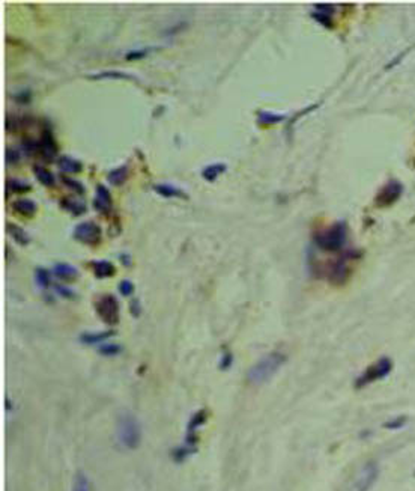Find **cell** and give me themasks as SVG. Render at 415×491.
Returning <instances> with one entry per match:
<instances>
[{
    "mask_svg": "<svg viewBox=\"0 0 415 491\" xmlns=\"http://www.w3.org/2000/svg\"><path fill=\"white\" fill-rule=\"evenodd\" d=\"M121 351H122V347L116 344H105L98 348V353L102 356H118Z\"/></svg>",
    "mask_w": 415,
    "mask_h": 491,
    "instance_id": "cell-31",
    "label": "cell"
},
{
    "mask_svg": "<svg viewBox=\"0 0 415 491\" xmlns=\"http://www.w3.org/2000/svg\"><path fill=\"white\" fill-rule=\"evenodd\" d=\"M348 238V226L345 222H337L328 229L319 230L315 235L316 246L325 252H339Z\"/></svg>",
    "mask_w": 415,
    "mask_h": 491,
    "instance_id": "cell-2",
    "label": "cell"
},
{
    "mask_svg": "<svg viewBox=\"0 0 415 491\" xmlns=\"http://www.w3.org/2000/svg\"><path fill=\"white\" fill-rule=\"evenodd\" d=\"M91 80H101V79H113V80H134L139 82V79L132 74H127L124 71H101L98 74L89 75Z\"/></svg>",
    "mask_w": 415,
    "mask_h": 491,
    "instance_id": "cell-20",
    "label": "cell"
},
{
    "mask_svg": "<svg viewBox=\"0 0 415 491\" xmlns=\"http://www.w3.org/2000/svg\"><path fill=\"white\" fill-rule=\"evenodd\" d=\"M313 18H315L318 23H320L322 26H325V28H333V26H334V21H333V17H331V15H326V14H322V12L315 11V12H313Z\"/></svg>",
    "mask_w": 415,
    "mask_h": 491,
    "instance_id": "cell-33",
    "label": "cell"
},
{
    "mask_svg": "<svg viewBox=\"0 0 415 491\" xmlns=\"http://www.w3.org/2000/svg\"><path fill=\"white\" fill-rule=\"evenodd\" d=\"M61 203H62V206H64L65 210H66L69 214H72L74 217L83 216V214L86 213V210H88L86 203H85L81 199H77V197H64V199L61 200Z\"/></svg>",
    "mask_w": 415,
    "mask_h": 491,
    "instance_id": "cell-17",
    "label": "cell"
},
{
    "mask_svg": "<svg viewBox=\"0 0 415 491\" xmlns=\"http://www.w3.org/2000/svg\"><path fill=\"white\" fill-rule=\"evenodd\" d=\"M35 280L36 283L39 285V288L42 290H47L51 283V276H50V271L45 270V268H36L35 270Z\"/></svg>",
    "mask_w": 415,
    "mask_h": 491,
    "instance_id": "cell-27",
    "label": "cell"
},
{
    "mask_svg": "<svg viewBox=\"0 0 415 491\" xmlns=\"http://www.w3.org/2000/svg\"><path fill=\"white\" fill-rule=\"evenodd\" d=\"M72 237L78 241L83 243L86 246H98L102 240V229L99 228V225H96L95 222H81L80 225L75 226Z\"/></svg>",
    "mask_w": 415,
    "mask_h": 491,
    "instance_id": "cell-6",
    "label": "cell"
},
{
    "mask_svg": "<svg viewBox=\"0 0 415 491\" xmlns=\"http://www.w3.org/2000/svg\"><path fill=\"white\" fill-rule=\"evenodd\" d=\"M115 334L113 330H107V331H96V333H83L80 336V341L83 344H88V345H92V344H98V342H102L108 338H112Z\"/></svg>",
    "mask_w": 415,
    "mask_h": 491,
    "instance_id": "cell-26",
    "label": "cell"
},
{
    "mask_svg": "<svg viewBox=\"0 0 415 491\" xmlns=\"http://www.w3.org/2000/svg\"><path fill=\"white\" fill-rule=\"evenodd\" d=\"M405 422H406V419L405 418H399V419H396V421H393V422H388V424H385V428H391V429H396V428H402V426L405 425Z\"/></svg>",
    "mask_w": 415,
    "mask_h": 491,
    "instance_id": "cell-38",
    "label": "cell"
},
{
    "mask_svg": "<svg viewBox=\"0 0 415 491\" xmlns=\"http://www.w3.org/2000/svg\"><path fill=\"white\" fill-rule=\"evenodd\" d=\"M402 193H403V186L397 179H391L379 190L375 202H376L378 206H390V205H393L394 202L399 200V197L402 196Z\"/></svg>",
    "mask_w": 415,
    "mask_h": 491,
    "instance_id": "cell-9",
    "label": "cell"
},
{
    "mask_svg": "<svg viewBox=\"0 0 415 491\" xmlns=\"http://www.w3.org/2000/svg\"><path fill=\"white\" fill-rule=\"evenodd\" d=\"M128 173H129L128 166L124 164V166H119V167H115L113 170H110L107 175V179L113 186H122L128 179Z\"/></svg>",
    "mask_w": 415,
    "mask_h": 491,
    "instance_id": "cell-22",
    "label": "cell"
},
{
    "mask_svg": "<svg viewBox=\"0 0 415 491\" xmlns=\"http://www.w3.org/2000/svg\"><path fill=\"white\" fill-rule=\"evenodd\" d=\"M119 293L124 295V297H129V295L134 293V283L131 280H122L119 283Z\"/></svg>",
    "mask_w": 415,
    "mask_h": 491,
    "instance_id": "cell-34",
    "label": "cell"
},
{
    "mask_svg": "<svg viewBox=\"0 0 415 491\" xmlns=\"http://www.w3.org/2000/svg\"><path fill=\"white\" fill-rule=\"evenodd\" d=\"M226 169H227V166L224 163H214V164H208V166H205L203 167V170H202V176L208 181V183H212V181H215L223 172H226Z\"/></svg>",
    "mask_w": 415,
    "mask_h": 491,
    "instance_id": "cell-23",
    "label": "cell"
},
{
    "mask_svg": "<svg viewBox=\"0 0 415 491\" xmlns=\"http://www.w3.org/2000/svg\"><path fill=\"white\" fill-rule=\"evenodd\" d=\"M285 119V115L282 113H274V112H268V110H260L257 112V122L260 125H274L279 124Z\"/></svg>",
    "mask_w": 415,
    "mask_h": 491,
    "instance_id": "cell-24",
    "label": "cell"
},
{
    "mask_svg": "<svg viewBox=\"0 0 415 491\" xmlns=\"http://www.w3.org/2000/svg\"><path fill=\"white\" fill-rule=\"evenodd\" d=\"M12 210H14L17 214L23 216V217H33V216L36 214V211H38V205H36V202L32 200V199L24 197V199L15 200V202L12 203Z\"/></svg>",
    "mask_w": 415,
    "mask_h": 491,
    "instance_id": "cell-15",
    "label": "cell"
},
{
    "mask_svg": "<svg viewBox=\"0 0 415 491\" xmlns=\"http://www.w3.org/2000/svg\"><path fill=\"white\" fill-rule=\"evenodd\" d=\"M315 8H316V11H318V12L326 14V15H331V17H333V14H334V6H333V5H329V3H318V5H315Z\"/></svg>",
    "mask_w": 415,
    "mask_h": 491,
    "instance_id": "cell-35",
    "label": "cell"
},
{
    "mask_svg": "<svg viewBox=\"0 0 415 491\" xmlns=\"http://www.w3.org/2000/svg\"><path fill=\"white\" fill-rule=\"evenodd\" d=\"M232 361H233V356H232V353H229V351L223 353L222 360H220V369H229V368H230V365H232Z\"/></svg>",
    "mask_w": 415,
    "mask_h": 491,
    "instance_id": "cell-37",
    "label": "cell"
},
{
    "mask_svg": "<svg viewBox=\"0 0 415 491\" xmlns=\"http://www.w3.org/2000/svg\"><path fill=\"white\" fill-rule=\"evenodd\" d=\"M36 154L47 162H54L58 157V143L51 130H44L39 140H36Z\"/></svg>",
    "mask_w": 415,
    "mask_h": 491,
    "instance_id": "cell-8",
    "label": "cell"
},
{
    "mask_svg": "<svg viewBox=\"0 0 415 491\" xmlns=\"http://www.w3.org/2000/svg\"><path fill=\"white\" fill-rule=\"evenodd\" d=\"M32 189V186L26 179L20 178H8L6 181V190L9 193H26Z\"/></svg>",
    "mask_w": 415,
    "mask_h": 491,
    "instance_id": "cell-25",
    "label": "cell"
},
{
    "mask_svg": "<svg viewBox=\"0 0 415 491\" xmlns=\"http://www.w3.org/2000/svg\"><path fill=\"white\" fill-rule=\"evenodd\" d=\"M58 166L64 173H80L83 170V164L74 157L69 156H61L58 159Z\"/></svg>",
    "mask_w": 415,
    "mask_h": 491,
    "instance_id": "cell-18",
    "label": "cell"
},
{
    "mask_svg": "<svg viewBox=\"0 0 415 491\" xmlns=\"http://www.w3.org/2000/svg\"><path fill=\"white\" fill-rule=\"evenodd\" d=\"M151 51H152V48H149V47H145V48H134V50L128 51L127 55H125V59H127V61H139V59L146 58Z\"/></svg>",
    "mask_w": 415,
    "mask_h": 491,
    "instance_id": "cell-30",
    "label": "cell"
},
{
    "mask_svg": "<svg viewBox=\"0 0 415 491\" xmlns=\"http://www.w3.org/2000/svg\"><path fill=\"white\" fill-rule=\"evenodd\" d=\"M393 369V363L390 359L383 357L381 360H378L376 363H373L372 366L367 368V371L356 380V387H364L376 380H381L383 377H386Z\"/></svg>",
    "mask_w": 415,
    "mask_h": 491,
    "instance_id": "cell-7",
    "label": "cell"
},
{
    "mask_svg": "<svg viewBox=\"0 0 415 491\" xmlns=\"http://www.w3.org/2000/svg\"><path fill=\"white\" fill-rule=\"evenodd\" d=\"M348 258H351V256H343V258H339L337 261L329 264V267H328V280L333 285H343L348 280V277L351 274Z\"/></svg>",
    "mask_w": 415,
    "mask_h": 491,
    "instance_id": "cell-10",
    "label": "cell"
},
{
    "mask_svg": "<svg viewBox=\"0 0 415 491\" xmlns=\"http://www.w3.org/2000/svg\"><path fill=\"white\" fill-rule=\"evenodd\" d=\"M6 230H8V234L11 235V238H12L15 243H18V244H21V246H27V244L31 243V235L23 229L21 226H18V225H15V223H8V225H6Z\"/></svg>",
    "mask_w": 415,
    "mask_h": 491,
    "instance_id": "cell-19",
    "label": "cell"
},
{
    "mask_svg": "<svg viewBox=\"0 0 415 491\" xmlns=\"http://www.w3.org/2000/svg\"><path fill=\"white\" fill-rule=\"evenodd\" d=\"M378 475H379V469L378 466L372 461V462H367L363 470H361V475L358 478V482H356V491H369L373 484L376 482L378 479Z\"/></svg>",
    "mask_w": 415,
    "mask_h": 491,
    "instance_id": "cell-12",
    "label": "cell"
},
{
    "mask_svg": "<svg viewBox=\"0 0 415 491\" xmlns=\"http://www.w3.org/2000/svg\"><path fill=\"white\" fill-rule=\"evenodd\" d=\"M91 268H92L96 279H107V277L115 276V273H116L115 264L110 261H105V260L91 262Z\"/></svg>",
    "mask_w": 415,
    "mask_h": 491,
    "instance_id": "cell-14",
    "label": "cell"
},
{
    "mask_svg": "<svg viewBox=\"0 0 415 491\" xmlns=\"http://www.w3.org/2000/svg\"><path fill=\"white\" fill-rule=\"evenodd\" d=\"M56 293L59 295H62L64 298H75V293L66 287H62V285H56Z\"/></svg>",
    "mask_w": 415,
    "mask_h": 491,
    "instance_id": "cell-36",
    "label": "cell"
},
{
    "mask_svg": "<svg viewBox=\"0 0 415 491\" xmlns=\"http://www.w3.org/2000/svg\"><path fill=\"white\" fill-rule=\"evenodd\" d=\"M72 491H91V484L89 479L85 473H77L75 479H74V485H72Z\"/></svg>",
    "mask_w": 415,
    "mask_h": 491,
    "instance_id": "cell-29",
    "label": "cell"
},
{
    "mask_svg": "<svg viewBox=\"0 0 415 491\" xmlns=\"http://www.w3.org/2000/svg\"><path fill=\"white\" fill-rule=\"evenodd\" d=\"M20 160H21V151H20V149H17V148H14V146H11V148L6 149V162H8V163L17 164Z\"/></svg>",
    "mask_w": 415,
    "mask_h": 491,
    "instance_id": "cell-32",
    "label": "cell"
},
{
    "mask_svg": "<svg viewBox=\"0 0 415 491\" xmlns=\"http://www.w3.org/2000/svg\"><path fill=\"white\" fill-rule=\"evenodd\" d=\"M154 192L162 197H187L185 192L172 184H155Z\"/></svg>",
    "mask_w": 415,
    "mask_h": 491,
    "instance_id": "cell-21",
    "label": "cell"
},
{
    "mask_svg": "<svg viewBox=\"0 0 415 491\" xmlns=\"http://www.w3.org/2000/svg\"><path fill=\"white\" fill-rule=\"evenodd\" d=\"M208 421V411L206 410H199L192 415V418L188 422V431H187V438L184 446L178 448L173 451V459L175 461H184L187 457H190L192 452H196L197 449V442H199V435L197 431L199 428H202L203 424Z\"/></svg>",
    "mask_w": 415,
    "mask_h": 491,
    "instance_id": "cell-3",
    "label": "cell"
},
{
    "mask_svg": "<svg viewBox=\"0 0 415 491\" xmlns=\"http://www.w3.org/2000/svg\"><path fill=\"white\" fill-rule=\"evenodd\" d=\"M118 438L119 443L127 449H135L142 440V429L140 424L134 415L124 413L119 416L118 421Z\"/></svg>",
    "mask_w": 415,
    "mask_h": 491,
    "instance_id": "cell-4",
    "label": "cell"
},
{
    "mask_svg": "<svg viewBox=\"0 0 415 491\" xmlns=\"http://www.w3.org/2000/svg\"><path fill=\"white\" fill-rule=\"evenodd\" d=\"M129 309H131V312H132V315H134V317H139V315H140V312H142V307H140V304H139V301H137V300H132V301H131Z\"/></svg>",
    "mask_w": 415,
    "mask_h": 491,
    "instance_id": "cell-39",
    "label": "cell"
},
{
    "mask_svg": "<svg viewBox=\"0 0 415 491\" xmlns=\"http://www.w3.org/2000/svg\"><path fill=\"white\" fill-rule=\"evenodd\" d=\"M285 361H286V356L280 351H272L263 356L260 360L256 361L247 372V381L253 386H260L269 381L280 371Z\"/></svg>",
    "mask_w": 415,
    "mask_h": 491,
    "instance_id": "cell-1",
    "label": "cell"
},
{
    "mask_svg": "<svg viewBox=\"0 0 415 491\" xmlns=\"http://www.w3.org/2000/svg\"><path fill=\"white\" fill-rule=\"evenodd\" d=\"M62 179V183L65 184V187H68L71 192H74V193H77V195H83L85 192H86V189H85V186L80 183V181H77V179H74V178H69V176H62L61 178Z\"/></svg>",
    "mask_w": 415,
    "mask_h": 491,
    "instance_id": "cell-28",
    "label": "cell"
},
{
    "mask_svg": "<svg viewBox=\"0 0 415 491\" xmlns=\"http://www.w3.org/2000/svg\"><path fill=\"white\" fill-rule=\"evenodd\" d=\"M53 274H54L58 279L64 280V282H74V280L78 277V270H77L74 265H71V264L59 262V264L54 265Z\"/></svg>",
    "mask_w": 415,
    "mask_h": 491,
    "instance_id": "cell-13",
    "label": "cell"
},
{
    "mask_svg": "<svg viewBox=\"0 0 415 491\" xmlns=\"http://www.w3.org/2000/svg\"><path fill=\"white\" fill-rule=\"evenodd\" d=\"M95 311L104 324L113 327L119 323V303L115 295H101L95 301Z\"/></svg>",
    "mask_w": 415,
    "mask_h": 491,
    "instance_id": "cell-5",
    "label": "cell"
},
{
    "mask_svg": "<svg viewBox=\"0 0 415 491\" xmlns=\"http://www.w3.org/2000/svg\"><path fill=\"white\" fill-rule=\"evenodd\" d=\"M32 170L33 173H35V178H36L42 186H45V187H53V186L56 184V176H54V173H53L50 169H47L45 166H42V164H33Z\"/></svg>",
    "mask_w": 415,
    "mask_h": 491,
    "instance_id": "cell-16",
    "label": "cell"
},
{
    "mask_svg": "<svg viewBox=\"0 0 415 491\" xmlns=\"http://www.w3.org/2000/svg\"><path fill=\"white\" fill-rule=\"evenodd\" d=\"M94 208L96 213L107 216L112 208H113V197L110 190L104 186V184H98L96 186L95 197H94Z\"/></svg>",
    "mask_w": 415,
    "mask_h": 491,
    "instance_id": "cell-11",
    "label": "cell"
}]
</instances>
